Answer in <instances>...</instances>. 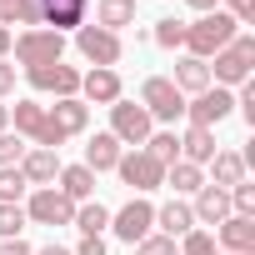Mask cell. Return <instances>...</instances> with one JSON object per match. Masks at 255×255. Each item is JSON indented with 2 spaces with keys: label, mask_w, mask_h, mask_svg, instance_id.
<instances>
[{
  "label": "cell",
  "mask_w": 255,
  "mask_h": 255,
  "mask_svg": "<svg viewBox=\"0 0 255 255\" xmlns=\"http://www.w3.org/2000/svg\"><path fill=\"white\" fill-rule=\"evenodd\" d=\"M235 35H240V25H235L225 10H210V15H200L195 25H185V50H190L195 60H210V55L225 50Z\"/></svg>",
  "instance_id": "1"
},
{
  "label": "cell",
  "mask_w": 255,
  "mask_h": 255,
  "mask_svg": "<svg viewBox=\"0 0 255 255\" xmlns=\"http://www.w3.org/2000/svg\"><path fill=\"white\" fill-rule=\"evenodd\" d=\"M15 60L25 65V70H40V65H55V60H65V35H55V30H20L15 35Z\"/></svg>",
  "instance_id": "2"
},
{
  "label": "cell",
  "mask_w": 255,
  "mask_h": 255,
  "mask_svg": "<svg viewBox=\"0 0 255 255\" xmlns=\"http://www.w3.org/2000/svg\"><path fill=\"white\" fill-rule=\"evenodd\" d=\"M250 65H255V35H235L225 50H215V70H210V85H240L250 80Z\"/></svg>",
  "instance_id": "3"
},
{
  "label": "cell",
  "mask_w": 255,
  "mask_h": 255,
  "mask_svg": "<svg viewBox=\"0 0 255 255\" xmlns=\"http://www.w3.org/2000/svg\"><path fill=\"white\" fill-rule=\"evenodd\" d=\"M150 130H155V120H150L145 105H135V100H115L110 105V135L120 145H145Z\"/></svg>",
  "instance_id": "4"
},
{
  "label": "cell",
  "mask_w": 255,
  "mask_h": 255,
  "mask_svg": "<svg viewBox=\"0 0 255 255\" xmlns=\"http://www.w3.org/2000/svg\"><path fill=\"white\" fill-rule=\"evenodd\" d=\"M75 50H80V55H85L95 70H115L125 45H120V35H115V30H100V25H80V30H75Z\"/></svg>",
  "instance_id": "5"
},
{
  "label": "cell",
  "mask_w": 255,
  "mask_h": 255,
  "mask_svg": "<svg viewBox=\"0 0 255 255\" xmlns=\"http://www.w3.org/2000/svg\"><path fill=\"white\" fill-rule=\"evenodd\" d=\"M140 105L150 110V120H170V125L185 115V95L170 85V75H150L140 85Z\"/></svg>",
  "instance_id": "6"
},
{
  "label": "cell",
  "mask_w": 255,
  "mask_h": 255,
  "mask_svg": "<svg viewBox=\"0 0 255 255\" xmlns=\"http://www.w3.org/2000/svg\"><path fill=\"white\" fill-rule=\"evenodd\" d=\"M10 120H15V135H20V140H35V145H45V150H60V145H65V140L50 130L45 105H35V100H15Z\"/></svg>",
  "instance_id": "7"
},
{
  "label": "cell",
  "mask_w": 255,
  "mask_h": 255,
  "mask_svg": "<svg viewBox=\"0 0 255 255\" xmlns=\"http://www.w3.org/2000/svg\"><path fill=\"white\" fill-rule=\"evenodd\" d=\"M115 175L130 185L135 195H145V190H155V185H165V165L150 155V150H130V155H120V165H115Z\"/></svg>",
  "instance_id": "8"
},
{
  "label": "cell",
  "mask_w": 255,
  "mask_h": 255,
  "mask_svg": "<svg viewBox=\"0 0 255 255\" xmlns=\"http://www.w3.org/2000/svg\"><path fill=\"white\" fill-rule=\"evenodd\" d=\"M110 230H115L125 245L145 240V235L155 230V205H150V200H140V195H135V200H125V205L110 215Z\"/></svg>",
  "instance_id": "9"
},
{
  "label": "cell",
  "mask_w": 255,
  "mask_h": 255,
  "mask_svg": "<svg viewBox=\"0 0 255 255\" xmlns=\"http://www.w3.org/2000/svg\"><path fill=\"white\" fill-rule=\"evenodd\" d=\"M230 110H235V95H230L225 85H210V90H200L195 100H185L190 125H205V130H215V125H220Z\"/></svg>",
  "instance_id": "10"
},
{
  "label": "cell",
  "mask_w": 255,
  "mask_h": 255,
  "mask_svg": "<svg viewBox=\"0 0 255 255\" xmlns=\"http://www.w3.org/2000/svg\"><path fill=\"white\" fill-rule=\"evenodd\" d=\"M25 220H35V225H70L75 220V200H65L55 185H40L30 195V205H25Z\"/></svg>",
  "instance_id": "11"
},
{
  "label": "cell",
  "mask_w": 255,
  "mask_h": 255,
  "mask_svg": "<svg viewBox=\"0 0 255 255\" xmlns=\"http://www.w3.org/2000/svg\"><path fill=\"white\" fill-rule=\"evenodd\" d=\"M25 80H30L35 90L55 95V100H70V95H80V70H75V65H65V60H55V65H40V70H25Z\"/></svg>",
  "instance_id": "12"
},
{
  "label": "cell",
  "mask_w": 255,
  "mask_h": 255,
  "mask_svg": "<svg viewBox=\"0 0 255 255\" xmlns=\"http://www.w3.org/2000/svg\"><path fill=\"white\" fill-rule=\"evenodd\" d=\"M215 245L225 255H250L255 250V215H225L215 225Z\"/></svg>",
  "instance_id": "13"
},
{
  "label": "cell",
  "mask_w": 255,
  "mask_h": 255,
  "mask_svg": "<svg viewBox=\"0 0 255 255\" xmlns=\"http://www.w3.org/2000/svg\"><path fill=\"white\" fill-rule=\"evenodd\" d=\"M40 15H45V30L65 35V30H80L85 25L90 0H40Z\"/></svg>",
  "instance_id": "14"
},
{
  "label": "cell",
  "mask_w": 255,
  "mask_h": 255,
  "mask_svg": "<svg viewBox=\"0 0 255 255\" xmlns=\"http://www.w3.org/2000/svg\"><path fill=\"white\" fill-rule=\"evenodd\" d=\"M45 120H50V130H55L60 140H70V135H80V130H85L90 105H85L80 95H70V100H55V105L45 110Z\"/></svg>",
  "instance_id": "15"
},
{
  "label": "cell",
  "mask_w": 255,
  "mask_h": 255,
  "mask_svg": "<svg viewBox=\"0 0 255 255\" xmlns=\"http://www.w3.org/2000/svg\"><path fill=\"white\" fill-rule=\"evenodd\" d=\"M20 175H25V185H50L55 175H60V150H45V145H35V150H25V160H20Z\"/></svg>",
  "instance_id": "16"
},
{
  "label": "cell",
  "mask_w": 255,
  "mask_h": 255,
  "mask_svg": "<svg viewBox=\"0 0 255 255\" xmlns=\"http://www.w3.org/2000/svg\"><path fill=\"white\" fill-rule=\"evenodd\" d=\"M190 210H195V225H220V220L230 215V190H220V185L205 180V185L195 190V205H190Z\"/></svg>",
  "instance_id": "17"
},
{
  "label": "cell",
  "mask_w": 255,
  "mask_h": 255,
  "mask_svg": "<svg viewBox=\"0 0 255 255\" xmlns=\"http://www.w3.org/2000/svg\"><path fill=\"white\" fill-rule=\"evenodd\" d=\"M120 155H125V150H120V140H115L110 130H95V135H90V145H85V170H90V175L115 170V165H120Z\"/></svg>",
  "instance_id": "18"
},
{
  "label": "cell",
  "mask_w": 255,
  "mask_h": 255,
  "mask_svg": "<svg viewBox=\"0 0 255 255\" xmlns=\"http://www.w3.org/2000/svg\"><path fill=\"white\" fill-rule=\"evenodd\" d=\"M80 95L90 105H115L120 100V75L115 70H85L80 75Z\"/></svg>",
  "instance_id": "19"
},
{
  "label": "cell",
  "mask_w": 255,
  "mask_h": 255,
  "mask_svg": "<svg viewBox=\"0 0 255 255\" xmlns=\"http://www.w3.org/2000/svg\"><path fill=\"white\" fill-rule=\"evenodd\" d=\"M155 225H160V235H170V240H180V235H190L195 230V210L175 195V200H165L160 210H155Z\"/></svg>",
  "instance_id": "20"
},
{
  "label": "cell",
  "mask_w": 255,
  "mask_h": 255,
  "mask_svg": "<svg viewBox=\"0 0 255 255\" xmlns=\"http://www.w3.org/2000/svg\"><path fill=\"white\" fill-rule=\"evenodd\" d=\"M170 85H175L180 95H200V90H210V65H205V60H195V55H185V60H175Z\"/></svg>",
  "instance_id": "21"
},
{
  "label": "cell",
  "mask_w": 255,
  "mask_h": 255,
  "mask_svg": "<svg viewBox=\"0 0 255 255\" xmlns=\"http://www.w3.org/2000/svg\"><path fill=\"white\" fill-rule=\"evenodd\" d=\"M180 160H190V165H210V160H215V130L190 125V130L180 135Z\"/></svg>",
  "instance_id": "22"
},
{
  "label": "cell",
  "mask_w": 255,
  "mask_h": 255,
  "mask_svg": "<svg viewBox=\"0 0 255 255\" xmlns=\"http://www.w3.org/2000/svg\"><path fill=\"white\" fill-rule=\"evenodd\" d=\"M55 180H60L55 190H60L65 200H75V205H85V200L95 195V175H90L85 165H60V175H55Z\"/></svg>",
  "instance_id": "23"
},
{
  "label": "cell",
  "mask_w": 255,
  "mask_h": 255,
  "mask_svg": "<svg viewBox=\"0 0 255 255\" xmlns=\"http://www.w3.org/2000/svg\"><path fill=\"white\" fill-rule=\"evenodd\" d=\"M95 25L120 35V25H135V0H100L95 5Z\"/></svg>",
  "instance_id": "24"
},
{
  "label": "cell",
  "mask_w": 255,
  "mask_h": 255,
  "mask_svg": "<svg viewBox=\"0 0 255 255\" xmlns=\"http://www.w3.org/2000/svg\"><path fill=\"white\" fill-rule=\"evenodd\" d=\"M210 185H220V190H230V185H240L245 180V160L235 155V150H215V160H210Z\"/></svg>",
  "instance_id": "25"
},
{
  "label": "cell",
  "mask_w": 255,
  "mask_h": 255,
  "mask_svg": "<svg viewBox=\"0 0 255 255\" xmlns=\"http://www.w3.org/2000/svg\"><path fill=\"white\" fill-rule=\"evenodd\" d=\"M165 185H170L175 195H195V190L205 185V170L190 165V160H175V165H165Z\"/></svg>",
  "instance_id": "26"
},
{
  "label": "cell",
  "mask_w": 255,
  "mask_h": 255,
  "mask_svg": "<svg viewBox=\"0 0 255 255\" xmlns=\"http://www.w3.org/2000/svg\"><path fill=\"white\" fill-rule=\"evenodd\" d=\"M80 235H100L105 225H110V210L100 205V200H85V205H75V220H70Z\"/></svg>",
  "instance_id": "27"
},
{
  "label": "cell",
  "mask_w": 255,
  "mask_h": 255,
  "mask_svg": "<svg viewBox=\"0 0 255 255\" xmlns=\"http://www.w3.org/2000/svg\"><path fill=\"white\" fill-rule=\"evenodd\" d=\"M140 150H150L160 165H175V160H180V135H175V130H150V140H145Z\"/></svg>",
  "instance_id": "28"
},
{
  "label": "cell",
  "mask_w": 255,
  "mask_h": 255,
  "mask_svg": "<svg viewBox=\"0 0 255 255\" xmlns=\"http://www.w3.org/2000/svg\"><path fill=\"white\" fill-rule=\"evenodd\" d=\"M25 190H30V185H25L20 165H5V170H0V205H20Z\"/></svg>",
  "instance_id": "29"
},
{
  "label": "cell",
  "mask_w": 255,
  "mask_h": 255,
  "mask_svg": "<svg viewBox=\"0 0 255 255\" xmlns=\"http://www.w3.org/2000/svg\"><path fill=\"white\" fill-rule=\"evenodd\" d=\"M155 45H160V50H175V45H185V20H175V15L155 20Z\"/></svg>",
  "instance_id": "30"
},
{
  "label": "cell",
  "mask_w": 255,
  "mask_h": 255,
  "mask_svg": "<svg viewBox=\"0 0 255 255\" xmlns=\"http://www.w3.org/2000/svg\"><path fill=\"white\" fill-rule=\"evenodd\" d=\"M180 255H220V245L210 230H190V235H180Z\"/></svg>",
  "instance_id": "31"
},
{
  "label": "cell",
  "mask_w": 255,
  "mask_h": 255,
  "mask_svg": "<svg viewBox=\"0 0 255 255\" xmlns=\"http://www.w3.org/2000/svg\"><path fill=\"white\" fill-rule=\"evenodd\" d=\"M10 25L40 30V25H45V15H40V0H15V10H10Z\"/></svg>",
  "instance_id": "32"
},
{
  "label": "cell",
  "mask_w": 255,
  "mask_h": 255,
  "mask_svg": "<svg viewBox=\"0 0 255 255\" xmlns=\"http://www.w3.org/2000/svg\"><path fill=\"white\" fill-rule=\"evenodd\" d=\"M135 255H180V245H175L170 235H160V230H150L145 240H135Z\"/></svg>",
  "instance_id": "33"
},
{
  "label": "cell",
  "mask_w": 255,
  "mask_h": 255,
  "mask_svg": "<svg viewBox=\"0 0 255 255\" xmlns=\"http://www.w3.org/2000/svg\"><path fill=\"white\" fill-rule=\"evenodd\" d=\"M25 160V140L15 135V130H0V170L5 165H20Z\"/></svg>",
  "instance_id": "34"
},
{
  "label": "cell",
  "mask_w": 255,
  "mask_h": 255,
  "mask_svg": "<svg viewBox=\"0 0 255 255\" xmlns=\"http://www.w3.org/2000/svg\"><path fill=\"white\" fill-rule=\"evenodd\" d=\"M25 230V205H0V240H15Z\"/></svg>",
  "instance_id": "35"
},
{
  "label": "cell",
  "mask_w": 255,
  "mask_h": 255,
  "mask_svg": "<svg viewBox=\"0 0 255 255\" xmlns=\"http://www.w3.org/2000/svg\"><path fill=\"white\" fill-rule=\"evenodd\" d=\"M230 215H255V185L250 180L230 185Z\"/></svg>",
  "instance_id": "36"
},
{
  "label": "cell",
  "mask_w": 255,
  "mask_h": 255,
  "mask_svg": "<svg viewBox=\"0 0 255 255\" xmlns=\"http://www.w3.org/2000/svg\"><path fill=\"white\" fill-rule=\"evenodd\" d=\"M225 15H230L235 25H250V20H255V0H225Z\"/></svg>",
  "instance_id": "37"
},
{
  "label": "cell",
  "mask_w": 255,
  "mask_h": 255,
  "mask_svg": "<svg viewBox=\"0 0 255 255\" xmlns=\"http://www.w3.org/2000/svg\"><path fill=\"white\" fill-rule=\"evenodd\" d=\"M70 255H105V235H80V245Z\"/></svg>",
  "instance_id": "38"
},
{
  "label": "cell",
  "mask_w": 255,
  "mask_h": 255,
  "mask_svg": "<svg viewBox=\"0 0 255 255\" xmlns=\"http://www.w3.org/2000/svg\"><path fill=\"white\" fill-rule=\"evenodd\" d=\"M15 90V65H5V60H0V100H5Z\"/></svg>",
  "instance_id": "39"
},
{
  "label": "cell",
  "mask_w": 255,
  "mask_h": 255,
  "mask_svg": "<svg viewBox=\"0 0 255 255\" xmlns=\"http://www.w3.org/2000/svg\"><path fill=\"white\" fill-rule=\"evenodd\" d=\"M0 255H35V250H30L20 235H15V240H0Z\"/></svg>",
  "instance_id": "40"
},
{
  "label": "cell",
  "mask_w": 255,
  "mask_h": 255,
  "mask_svg": "<svg viewBox=\"0 0 255 255\" xmlns=\"http://www.w3.org/2000/svg\"><path fill=\"white\" fill-rule=\"evenodd\" d=\"M185 5H195L200 15H210V10H220V0H185Z\"/></svg>",
  "instance_id": "41"
},
{
  "label": "cell",
  "mask_w": 255,
  "mask_h": 255,
  "mask_svg": "<svg viewBox=\"0 0 255 255\" xmlns=\"http://www.w3.org/2000/svg\"><path fill=\"white\" fill-rule=\"evenodd\" d=\"M10 45H15V35H10L5 25H0V60H5V55H10Z\"/></svg>",
  "instance_id": "42"
},
{
  "label": "cell",
  "mask_w": 255,
  "mask_h": 255,
  "mask_svg": "<svg viewBox=\"0 0 255 255\" xmlns=\"http://www.w3.org/2000/svg\"><path fill=\"white\" fill-rule=\"evenodd\" d=\"M10 10H15V0H0V25L10 30Z\"/></svg>",
  "instance_id": "43"
},
{
  "label": "cell",
  "mask_w": 255,
  "mask_h": 255,
  "mask_svg": "<svg viewBox=\"0 0 255 255\" xmlns=\"http://www.w3.org/2000/svg\"><path fill=\"white\" fill-rule=\"evenodd\" d=\"M35 255H70V250H65V245H40Z\"/></svg>",
  "instance_id": "44"
},
{
  "label": "cell",
  "mask_w": 255,
  "mask_h": 255,
  "mask_svg": "<svg viewBox=\"0 0 255 255\" xmlns=\"http://www.w3.org/2000/svg\"><path fill=\"white\" fill-rule=\"evenodd\" d=\"M0 130H10V105H0Z\"/></svg>",
  "instance_id": "45"
}]
</instances>
